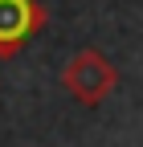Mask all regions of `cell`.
Returning a JSON list of instances; mask_svg holds the SVG:
<instances>
[{
    "label": "cell",
    "mask_w": 143,
    "mask_h": 147,
    "mask_svg": "<svg viewBox=\"0 0 143 147\" xmlns=\"http://www.w3.org/2000/svg\"><path fill=\"white\" fill-rule=\"evenodd\" d=\"M45 25L49 12L41 0H0V57L21 53Z\"/></svg>",
    "instance_id": "cell-2"
},
{
    "label": "cell",
    "mask_w": 143,
    "mask_h": 147,
    "mask_svg": "<svg viewBox=\"0 0 143 147\" xmlns=\"http://www.w3.org/2000/svg\"><path fill=\"white\" fill-rule=\"evenodd\" d=\"M61 86H65V94L74 98V102L98 106L119 86V69L106 61L98 49H78L74 57L65 61V69H61Z\"/></svg>",
    "instance_id": "cell-1"
}]
</instances>
